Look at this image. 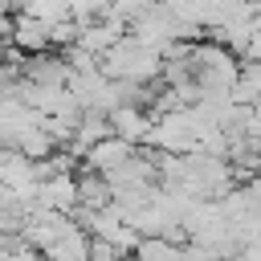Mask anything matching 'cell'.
Segmentation results:
<instances>
[{"instance_id":"obj_1","label":"cell","mask_w":261,"mask_h":261,"mask_svg":"<svg viewBox=\"0 0 261 261\" xmlns=\"http://www.w3.org/2000/svg\"><path fill=\"white\" fill-rule=\"evenodd\" d=\"M163 61H167V53H163L159 45L143 41V37L130 33V29L102 53V69H106L110 77H130V82H155V77L163 73Z\"/></svg>"},{"instance_id":"obj_2","label":"cell","mask_w":261,"mask_h":261,"mask_svg":"<svg viewBox=\"0 0 261 261\" xmlns=\"http://www.w3.org/2000/svg\"><path fill=\"white\" fill-rule=\"evenodd\" d=\"M12 49L16 53H41L53 49V24L33 16V12H12Z\"/></svg>"},{"instance_id":"obj_5","label":"cell","mask_w":261,"mask_h":261,"mask_svg":"<svg viewBox=\"0 0 261 261\" xmlns=\"http://www.w3.org/2000/svg\"><path fill=\"white\" fill-rule=\"evenodd\" d=\"M110 126H114V135H122V139L143 143V139L151 135V126H155V114L143 110V102H122V106L110 110Z\"/></svg>"},{"instance_id":"obj_8","label":"cell","mask_w":261,"mask_h":261,"mask_svg":"<svg viewBox=\"0 0 261 261\" xmlns=\"http://www.w3.org/2000/svg\"><path fill=\"white\" fill-rule=\"evenodd\" d=\"M69 8H73V16L86 24V20H98V16H106L110 0H69Z\"/></svg>"},{"instance_id":"obj_11","label":"cell","mask_w":261,"mask_h":261,"mask_svg":"<svg viewBox=\"0 0 261 261\" xmlns=\"http://www.w3.org/2000/svg\"><path fill=\"white\" fill-rule=\"evenodd\" d=\"M249 57H261V8H257V20H253V49Z\"/></svg>"},{"instance_id":"obj_7","label":"cell","mask_w":261,"mask_h":261,"mask_svg":"<svg viewBox=\"0 0 261 261\" xmlns=\"http://www.w3.org/2000/svg\"><path fill=\"white\" fill-rule=\"evenodd\" d=\"M155 4H159V0H110V8H106V12H110V16H118V20H126V24H135V20H139L147 8H155Z\"/></svg>"},{"instance_id":"obj_10","label":"cell","mask_w":261,"mask_h":261,"mask_svg":"<svg viewBox=\"0 0 261 261\" xmlns=\"http://www.w3.org/2000/svg\"><path fill=\"white\" fill-rule=\"evenodd\" d=\"M4 49H12V12L8 8H0V53Z\"/></svg>"},{"instance_id":"obj_9","label":"cell","mask_w":261,"mask_h":261,"mask_svg":"<svg viewBox=\"0 0 261 261\" xmlns=\"http://www.w3.org/2000/svg\"><path fill=\"white\" fill-rule=\"evenodd\" d=\"M241 188H245V196H249V204H253V208L261 212V171H253V175H249V179H245Z\"/></svg>"},{"instance_id":"obj_4","label":"cell","mask_w":261,"mask_h":261,"mask_svg":"<svg viewBox=\"0 0 261 261\" xmlns=\"http://www.w3.org/2000/svg\"><path fill=\"white\" fill-rule=\"evenodd\" d=\"M37 204L61 208V212H77V175H73L69 167L45 175V179H41V192H37Z\"/></svg>"},{"instance_id":"obj_3","label":"cell","mask_w":261,"mask_h":261,"mask_svg":"<svg viewBox=\"0 0 261 261\" xmlns=\"http://www.w3.org/2000/svg\"><path fill=\"white\" fill-rule=\"evenodd\" d=\"M135 151H139V143H130V139H122V135H114V130H110L106 139H98V143H94V147L82 155V163L106 175V171H114L118 163H126Z\"/></svg>"},{"instance_id":"obj_6","label":"cell","mask_w":261,"mask_h":261,"mask_svg":"<svg viewBox=\"0 0 261 261\" xmlns=\"http://www.w3.org/2000/svg\"><path fill=\"white\" fill-rule=\"evenodd\" d=\"M114 126H110V114L106 110H82V118H77V126H73V139H69V151L73 155H86L98 139H106Z\"/></svg>"}]
</instances>
